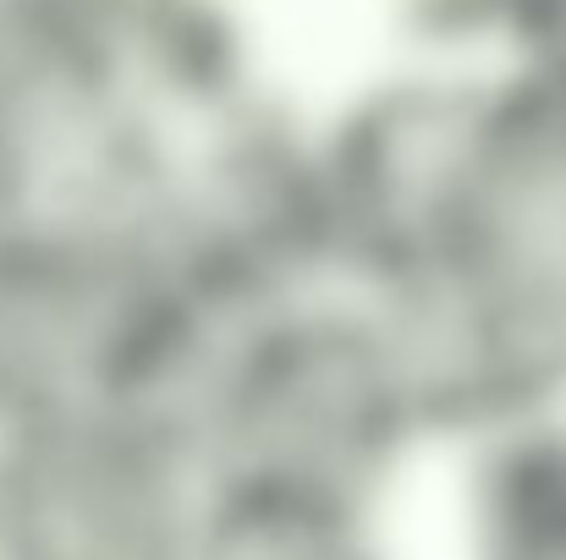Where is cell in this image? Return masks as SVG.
Masks as SVG:
<instances>
[{
	"label": "cell",
	"instance_id": "cell-4",
	"mask_svg": "<svg viewBox=\"0 0 566 560\" xmlns=\"http://www.w3.org/2000/svg\"><path fill=\"white\" fill-rule=\"evenodd\" d=\"M407 539L418 560H566V406L451 440Z\"/></svg>",
	"mask_w": 566,
	"mask_h": 560
},
{
	"label": "cell",
	"instance_id": "cell-7",
	"mask_svg": "<svg viewBox=\"0 0 566 560\" xmlns=\"http://www.w3.org/2000/svg\"><path fill=\"white\" fill-rule=\"evenodd\" d=\"M512 61L545 72L551 83L566 88V0H545L539 6V17L528 22V33H523V44H517Z\"/></svg>",
	"mask_w": 566,
	"mask_h": 560
},
{
	"label": "cell",
	"instance_id": "cell-5",
	"mask_svg": "<svg viewBox=\"0 0 566 560\" xmlns=\"http://www.w3.org/2000/svg\"><path fill=\"white\" fill-rule=\"evenodd\" d=\"M412 61H512L545 0H385Z\"/></svg>",
	"mask_w": 566,
	"mask_h": 560
},
{
	"label": "cell",
	"instance_id": "cell-3",
	"mask_svg": "<svg viewBox=\"0 0 566 560\" xmlns=\"http://www.w3.org/2000/svg\"><path fill=\"white\" fill-rule=\"evenodd\" d=\"M209 489L166 406L0 429V560H198Z\"/></svg>",
	"mask_w": 566,
	"mask_h": 560
},
{
	"label": "cell",
	"instance_id": "cell-2",
	"mask_svg": "<svg viewBox=\"0 0 566 560\" xmlns=\"http://www.w3.org/2000/svg\"><path fill=\"white\" fill-rule=\"evenodd\" d=\"M214 511L407 528L446 440L379 308L319 281L226 314L171 395Z\"/></svg>",
	"mask_w": 566,
	"mask_h": 560
},
{
	"label": "cell",
	"instance_id": "cell-1",
	"mask_svg": "<svg viewBox=\"0 0 566 560\" xmlns=\"http://www.w3.org/2000/svg\"><path fill=\"white\" fill-rule=\"evenodd\" d=\"M308 121L336 281L379 308L440 440L562 412V83L401 55Z\"/></svg>",
	"mask_w": 566,
	"mask_h": 560
},
{
	"label": "cell",
	"instance_id": "cell-6",
	"mask_svg": "<svg viewBox=\"0 0 566 560\" xmlns=\"http://www.w3.org/2000/svg\"><path fill=\"white\" fill-rule=\"evenodd\" d=\"M198 560H418L407 528H347L214 511Z\"/></svg>",
	"mask_w": 566,
	"mask_h": 560
}]
</instances>
